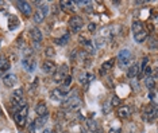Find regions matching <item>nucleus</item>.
<instances>
[{"instance_id":"nucleus-16","label":"nucleus","mask_w":158,"mask_h":133,"mask_svg":"<svg viewBox=\"0 0 158 133\" xmlns=\"http://www.w3.org/2000/svg\"><path fill=\"white\" fill-rule=\"evenodd\" d=\"M82 47H84V51H87L89 54H95L96 53V49L93 46V43L91 42V40H85V42H82Z\"/></svg>"},{"instance_id":"nucleus-15","label":"nucleus","mask_w":158,"mask_h":133,"mask_svg":"<svg viewBox=\"0 0 158 133\" xmlns=\"http://www.w3.org/2000/svg\"><path fill=\"white\" fill-rule=\"evenodd\" d=\"M35 113L38 116H46L47 114V106L43 102H38L35 105Z\"/></svg>"},{"instance_id":"nucleus-22","label":"nucleus","mask_w":158,"mask_h":133,"mask_svg":"<svg viewBox=\"0 0 158 133\" xmlns=\"http://www.w3.org/2000/svg\"><path fill=\"white\" fill-rule=\"evenodd\" d=\"M135 40L138 43H142V42H145V40L147 39V36H149V34H147V31L146 30H143V31H140V32H138V34H135Z\"/></svg>"},{"instance_id":"nucleus-1","label":"nucleus","mask_w":158,"mask_h":133,"mask_svg":"<svg viewBox=\"0 0 158 133\" xmlns=\"http://www.w3.org/2000/svg\"><path fill=\"white\" fill-rule=\"evenodd\" d=\"M27 112H29V108H27V105H26V106L18 109V110L14 113V120H15L16 125H18L19 128L25 127V124L27 121Z\"/></svg>"},{"instance_id":"nucleus-26","label":"nucleus","mask_w":158,"mask_h":133,"mask_svg":"<svg viewBox=\"0 0 158 133\" xmlns=\"http://www.w3.org/2000/svg\"><path fill=\"white\" fill-rule=\"evenodd\" d=\"M87 128L91 132H95V131H97L99 129V125H97V122H96L95 120H87Z\"/></svg>"},{"instance_id":"nucleus-13","label":"nucleus","mask_w":158,"mask_h":133,"mask_svg":"<svg viewBox=\"0 0 158 133\" xmlns=\"http://www.w3.org/2000/svg\"><path fill=\"white\" fill-rule=\"evenodd\" d=\"M42 70L45 73H54L56 71V63L51 61H45L42 65Z\"/></svg>"},{"instance_id":"nucleus-42","label":"nucleus","mask_w":158,"mask_h":133,"mask_svg":"<svg viewBox=\"0 0 158 133\" xmlns=\"http://www.w3.org/2000/svg\"><path fill=\"white\" fill-rule=\"evenodd\" d=\"M154 97H156V95H154V93H150V94H149V98H150V100H154Z\"/></svg>"},{"instance_id":"nucleus-14","label":"nucleus","mask_w":158,"mask_h":133,"mask_svg":"<svg viewBox=\"0 0 158 133\" xmlns=\"http://www.w3.org/2000/svg\"><path fill=\"white\" fill-rule=\"evenodd\" d=\"M20 24V22H19V19L16 18L15 15H10L8 16V30H15L16 27H19Z\"/></svg>"},{"instance_id":"nucleus-3","label":"nucleus","mask_w":158,"mask_h":133,"mask_svg":"<svg viewBox=\"0 0 158 133\" xmlns=\"http://www.w3.org/2000/svg\"><path fill=\"white\" fill-rule=\"evenodd\" d=\"M68 76V65H61L60 66V69L56 70L53 73V82H56V83H61L62 81L66 78Z\"/></svg>"},{"instance_id":"nucleus-6","label":"nucleus","mask_w":158,"mask_h":133,"mask_svg":"<svg viewBox=\"0 0 158 133\" xmlns=\"http://www.w3.org/2000/svg\"><path fill=\"white\" fill-rule=\"evenodd\" d=\"M69 27H70V31H73V32L80 31L82 27H84V22H82L81 16H77V15L72 16L69 19Z\"/></svg>"},{"instance_id":"nucleus-21","label":"nucleus","mask_w":158,"mask_h":133,"mask_svg":"<svg viewBox=\"0 0 158 133\" xmlns=\"http://www.w3.org/2000/svg\"><path fill=\"white\" fill-rule=\"evenodd\" d=\"M143 30H145V27H143L142 22L135 20V22L132 23V32H134V35H135V34H138V32H140V31H143Z\"/></svg>"},{"instance_id":"nucleus-8","label":"nucleus","mask_w":158,"mask_h":133,"mask_svg":"<svg viewBox=\"0 0 158 133\" xmlns=\"http://www.w3.org/2000/svg\"><path fill=\"white\" fill-rule=\"evenodd\" d=\"M16 8H18L25 16H31L33 7H31V4H30L29 2H18L16 3Z\"/></svg>"},{"instance_id":"nucleus-17","label":"nucleus","mask_w":158,"mask_h":133,"mask_svg":"<svg viewBox=\"0 0 158 133\" xmlns=\"http://www.w3.org/2000/svg\"><path fill=\"white\" fill-rule=\"evenodd\" d=\"M10 67H11L10 61L6 57H0V71H8Z\"/></svg>"},{"instance_id":"nucleus-19","label":"nucleus","mask_w":158,"mask_h":133,"mask_svg":"<svg viewBox=\"0 0 158 133\" xmlns=\"http://www.w3.org/2000/svg\"><path fill=\"white\" fill-rule=\"evenodd\" d=\"M92 79H93V76H91V74L85 73V71H84V73H81L80 77H78V81H80V83H82V85H84V83H88L89 81H92Z\"/></svg>"},{"instance_id":"nucleus-40","label":"nucleus","mask_w":158,"mask_h":133,"mask_svg":"<svg viewBox=\"0 0 158 133\" xmlns=\"http://www.w3.org/2000/svg\"><path fill=\"white\" fill-rule=\"evenodd\" d=\"M23 53H25V54H26V55H27V57H29V55H31L33 50H31V49H26V50H23Z\"/></svg>"},{"instance_id":"nucleus-25","label":"nucleus","mask_w":158,"mask_h":133,"mask_svg":"<svg viewBox=\"0 0 158 133\" xmlns=\"http://www.w3.org/2000/svg\"><path fill=\"white\" fill-rule=\"evenodd\" d=\"M114 65H115V59L114 58H111V59H108L107 62H104L103 63V66H101V70H111L112 67H114Z\"/></svg>"},{"instance_id":"nucleus-39","label":"nucleus","mask_w":158,"mask_h":133,"mask_svg":"<svg viewBox=\"0 0 158 133\" xmlns=\"http://www.w3.org/2000/svg\"><path fill=\"white\" fill-rule=\"evenodd\" d=\"M74 4H78V6H85V4H89V2H82V0H76Z\"/></svg>"},{"instance_id":"nucleus-18","label":"nucleus","mask_w":158,"mask_h":133,"mask_svg":"<svg viewBox=\"0 0 158 133\" xmlns=\"http://www.w3.org/2000/svg\"><path fill=\"white\" fill-rule=\"evenodd\" d=\"M47 118H49V116H39L38 118H37L35 121H34V124H35V128H43L45 124H46Z\"/></svg>"},{"instance_id":"nucleus-27","label":"nucleus","mask_w":158,"mask_h":133,"mask_svg":"<svg viewBox=\"0 0 158 133\" xmlns=\"http://www.w3.org/2000/svg\"><path fill=\"white\" fill-rule=\"evenodd\" d=\"M69 40H70V34L66 32L64 36H61L60 39H57V43H58V44H62V46H64V44H66L68 42H69Z\"/></svg>"},{"instance_id":"nucleus-44","label":"nucleus","mask_w":158,"mask_h":133,"mask_svg":"<svg viewBox=\"0 0 158 133\" xmlns=\"http://www.w3.org/2000/svg\"><path fill=\"white\" fill-rule=\"evenodd\" d=\"M0 114H2V110H0Z\"/></svg>"},{"instance_id":"nucleus-35","label":"nucleus","mask_w":158,"mask_h":133,"mask_svg":"<svg viewBox=\"0 0 158 133\" xmlns=\"http://www.w3.org/2000/svg\"><path fill=\"white\" fill-rule=\"evenodd\" d=\"M101 35L103 36H107V38H108V36H111V35H109V27H103V28H101ZM103 36H101V38H103Z\"/></svg>"},{"instance_id":"nucleus-43","label":"nucleus","mask_w":158,"mask_h":133,"mask_svg":"<svg viewBox=\"0 0 158 133\" xmlns=\"http://www.w3.org/2000/svg\"><path fill=\"white\" fill-rule=\"evenodd\" d=\"M43 133H53V132H51V129H45Z\"/></svg>"},{"instance_id":"nucleus-32","label":"nucleus","mask_w":158,"mask_h":133,"mask_svg":"<svg viewBox=\"0 0 158 133\" xmlns=\"http://www.w3.org/2000/svg\"><path fill=\"white\" fill-rule=\"evenodd\" d=\"M45 53H46V57H49V58L56 55V51H54L53 47H46V51H45Z\"/></svg>"},{"instance_id":"nucleus-29","label":"nucleus","mask_w":158,"mask_h":133,"mask_svg":"<svg viewBox=\"0 0 158 133\" xmlns=\"http://www.w3.org/2000/svg\"><path fill=\"white\" fill-rule=\"evenodd\" d=\"M149 49L150 50H157V39L152 36V38H149Z\"/></svg>"},{"instance_id":"nucleus-30","label":"nucleus","mask_w":158,"mask_h":133,"mask_svg":"<svg viewBox=\"0 0 158 133\" xmlns=\"http://www.w3.org/2000/svg\"><path fill=\"white\" fill-rule=\"evenodd\" d=\"M95 43H96L95 47H103V46L105 44V38H101V36H99V38H96Z\"/></svg>"},{"instance_id":"nucleus-33","label":"nucleus","mask_w":158,"mask_h":133,"mask_svg":"<svg viewBox=\"0 0 158 133\" xmlns=\"http://www.w3.org/2000/svg\"><path fill=\"white\" fill-rule=\"evenodd\" d=\"M109 105H111V106H118V105H120V98L118 95H114V97H112V102Z\"/></svg>"},{"instance_id":"nucleus-45","label":"nucleus","mask_w":158,"mask_h":133,"mask_svg":"<svg viewBox=\"0 0 158 133\" xmlns=\"http://www.w3.org/2000/svg\"><path fill=\"white\" fill-rule=\"evenodd\" d=\"M65 133H69V132H65Z\"/></svg>"},{"instance_id":"nucleus-7","label":"nucleus","mask_w":158,"mask_h":133,"mask_svg":"<svg viewBox=\"0 0 158 133\" xmlns=\"http://www.w3.org/2000/svg\"><path fill=\"white\" fill-rule=\"evenodd\" d=\"M131 61V51L130 50H122L118 54V62L122 67L127 66V63Z\"/></svg>"},{"instance_id":"nucleus-38","label":"nucleus","mask_w":158,"mask_h":133,"mask_svg":"<svg viewBox=\"0 0 158 133\" xmlns=\"http://www.w3.org/2000/svg\"><path fill=\"white\" fill-rule=\"evenodd\" d=\"M29 133H35V124H34V122H30V125H29Z\"/></svg>"},{"instance_id":"nucleus-31","label":"nucleus","mask_w":158,"mask_h":133,"mask_svg":"<svg viewBox=\"0 0 158 133\" xmlns=\"http://www.w3.org/2000/svg\"><path fill=\"white\" fill-rule=\"evenodd\" d=\"M38 9H39V11L43 13L45 16H46L47 13H49V6H47V4H41V6L38 7Z\"/></svg>"},{"instance_id":"nucleus-2","label":"nucleus","mask_w":158,"mask_h":133,"mask_svg":"<svg viewBox=\"0 0 158 133\" xmlns=\"http://www.w3.org/2000/svg\"><path fill=\"white\" fill-rule=\"evenodd\" d=\"M11 102H12L14 106L16 108V110L20 109V108H23V106H26V102H25V100H23V90L22 89H16V90L12 91Z\"/></svg>"},{"instance_id":"nucleus-5","label":"nucleus","mask_w":158,"mask_h":133,"mask_svg":"<svg viewBox=\"0 0 158 133\" xmlns=\"http://www.w3.org/2000/svg\"><path fill=\"white\" fill-rule=\"evenodd\" d=\"M64 106L68 108L70 112L78 110V109H80V106H81V100H80V97H77V95H72L69 100H66V101L64 102Z\"/></svg>"},{"instance_id":"nucleus-11","label":"nucleus","mask_w":158,"mask_h":133,"mask_svg":"<svg viewBox=\"0 0 158 133\" xmlns=\"http://www.w3.org/2000/svg\"><path fill=\"white\" fill-rule=\"evenodd\" d=\"M30 36L34 40V43H41L42 42V32L38 27H33L31 31H30Z\"/></svg>"},{"instance_id":"nucleus-9","label":"nucleus","mask_w":158,"mask_h":133,"mask_svg":"<svg viewBox=\"0 0 158 133\" xmlns=\"http://www.w3.org/2000/svg\"><path fill=\"white\" fill-rule=\"evenodd\" d=\"M22 65H23V67L29 71V73H33V71L35 70V67H37V61L34 59V58L26 57L25 59L22 61Z\"/></svg>"},{"instance_id":"nucleus-10","label":"nucleus","mask_w":158,"mask_h":133,"mask_svg":"<svg viewBox=\"0 0 158 133\" xmlns=\"http://www.w3.org/2000/svg\"><path fill=\"white\" fill-rule=\"evenodd\" d=\"M16 82H18V78H16L15 74L8 73V74H6V76L3 77V83H4V86H7V87L15 86Z\"/></svg>"},{"instance_id":"nucleus-4","label":"nucleus","mask_w":158,"mask_h":133,"mask_svg":"<svg viewBox=\"0 0 158 133\" xmlns=\"http://www.w3.org/2000/svg\"><path fill=\"white\" fill-rule=\"evenodd\" d=\"M69 94V91H68V87H65L64 85L58 89H53V90L50 91V98L54 101H62L66 95Z\"/></svg>"},{"instance_id":"nucleus-12","label":"nucleus","mask_w":158,"mask_h":133,"mask_svg":"<svg viewBox=\"0 0 158 133\" xmlns=\"http://www.w3.org/2000/svg\"><path fill=\"white\" fill-rule=\"evenodd\" d=\"M140 74V69H139V63H134L131 66L128 67V70H127V77L128 78H135L136 76H139Z\"/></svg>"},{"instance_id":"nucleus-24","label":"nucleus","mask_w":158,"mask_h":133,"mask_svg":"<svg viewBox=\"0 0 158 133\" xmlns=\"http://www.w3.org/2000/svg\"><path fill=\"white\" fill-rule=\"evenodd\" d=\"M33 19H34V22L35 23H42L45 20V15L39 11V9H37L35 13H34V16H33Z\"/></svg>"},{"instance_id":"nucleus-20","label":"nucleus","mask_w":158,"mask_h":133,"mask_svg":"<svg viewBox=\"0 0 158 133\" xmlns=\"http://www.w3.org/2000/svg\"><path fill=\"white\" fill-rule=\"evenodd\" d=\"M118 116L120 118H128L130 117V108L128 106H122L118 110Z\"/></svg>"},{"instance_id":"nucleus-28","label":"nucleus","mask_w":158,"mask_h":133,"mask_svg":"<svg viewBox=\"0 0 158 133\" xmlns=\"http://www.w3.org/2000/svg\"><path fill=\"white\" fill-rule=\"evenodd\" d=\"M60 6H61V8H62V9H65V11L73 8V3H72V2H61Z\"/></svg>"},{"instance_id":"nucleus-23","label":"nucleus","mask_w":158,"mask_h":133,"mask_svg":"<svg viewBox=\"0 0 158 133\" xmlns=\"http://www.w3.org/2000/svg\"><path fill=\"white\" fill-rule=\"evenodd\" d=\"M145 85L147 86V89L153 90V89L156 87V76H154V77H146V79H145Z\"/></svg>"},{"instance_id":"nucleus-37","label":"nucleus","mask_w":158,"mask_h":133,"mask_svg":"<svg viewBox=\"0 0 158 133\" xmlns=\"http://www.w3.org/2000/svg\"><path fill=\"white\" fill-rule=\"evenodd\" d=\"M109 110H111V105H109V104H104V105H103V112H104L105 114H108Z\"/></svg>"},{"instance_id":"nucleus-36","label":"nucleus","mask_w":158,"mask_h":133,"mask_svg":"<svg viewBox=\"0 0 158 133\" xmlns=\"http://www.w3.org/2000/svg\"><path fill=\"white\" fill-rule=\"evenodd\" d=\"M88 30H89V32H95L96 30H97L96 23H89V24H88Z\"/></svg>"},{"instance_id":"nucleus-41","label":"nucleus","mask_w":158,"mask_h":133,"mask_svg":"<svg viewBox=\"0 0 158 133\" xmlns=\"http://www.w3.org/2000/svg\"><path fill=\"white\" fill-rule=\"evenodd\" d=\"M108 133H120V131H119V129H111Z\"/></svg>"},{"instance_id":"nucleus-34","label":"nucleus","mask_w":158,"mask_h":133,"mask_svg":"<svg viewBox=\"0 0 158 133\" xmlns=\"http://www.w3.org/2000/svg\"><path fill=\"white\" fill-rule=\"evenodd\" d=\"M72 79H73V78H72L70 76H66V78L64 79V86L65 87H69L70 83H72Z\"/></svg>"}]
</instances>
